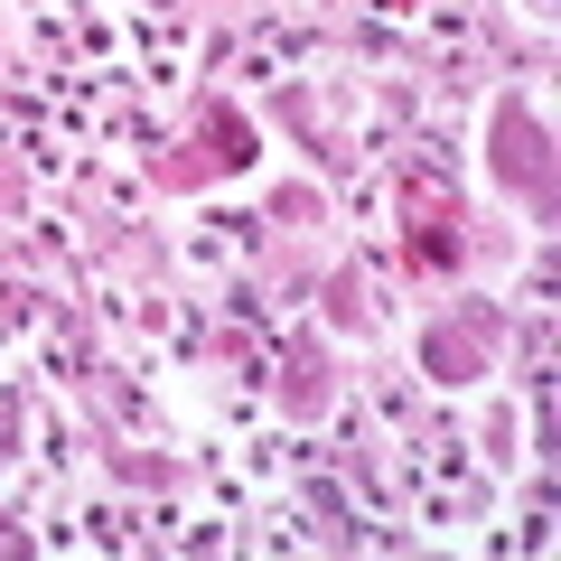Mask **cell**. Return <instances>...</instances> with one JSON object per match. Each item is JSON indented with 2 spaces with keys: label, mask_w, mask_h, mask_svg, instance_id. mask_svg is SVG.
<instances>
[{
  "label": "cell",
  "mask_w": 561,
  "mask_h": 561,
  "mask_svg": "<svg viewBox=\"0 0 561 561\" xmlns=\"http://www.w3.org/2000/svg\"><path fill=\"white\" fill-rule=\"evenodd\" d=\"M486 140H496V179L515 197H534V216H552V131H542V113L524 94H505L496 122H486Z\"/></svg>",
  "instance_id": "6da1fadb"
}]
</instances>
